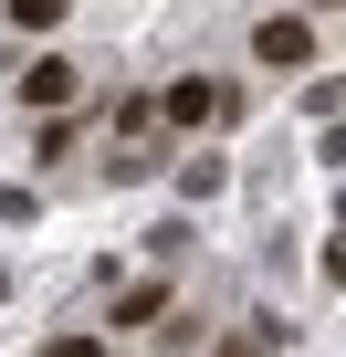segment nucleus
I'll use <instances>...</instances> for the list:
<instances>
[{"mask_svg": "<svg viewBox=\"0 0 346 357\" xmlns=\"http://www.w3.org/2000/svg\"><path fill=\"white\" fill-rule=\"evenodd\" d=\"M252 53H262L273 74H294V63H315V22H294V11H273V22L252 32Z\"/></svg>", "mask_w": 346, "mask_h": 357, "instance_id": "nucleus-1", "label": "nucleus"}, {"mask_svg": "<svg viewBox=\"0 0 346 357\" xmlns=\"http://www.w3.org/2000/svg\"><path fill=\"white\" fill-rule=\"evenodd\" d=\"M221 105H231V95H221L210 74H179V84H168V105H157V116H168V126H210Z\"/></svg>", "mask_w": 346, "mask_h": 357, "instance_id": "nucleus-2", "label": "nucleus"}, {"mask_svg": "<svg viewBox=\"0 0 346 357\" xmlns=\"http://www.w3.org/2000/svg\"><path fill=\"white\" fill-rule=\"evenodd\" d=\"M74 95H84L74 63H32V74H22V105H32V116H74Z\"/></svg>", "mask_w": 346, "mask_h": 357, "instance_id": "nucleus-3", "label": "nucleus"}, {"mask_svg": "<svg viewBox=\"0 0 346 357\" xmlns=\"http://www.w3.org/2000/svg\"><path fill=\"white\" fill-rule=\"evenodd\" d=\"M11 22H22V32H53V22H63V0H11Z\"/></svg>", "mask_w": 346, "mask_h": 357, "instance_id": "nucleus-4", "label": "nucleus"}, {"mask_svg": "<svg viewBox=\"0 0 346 357\" xmlns=\"http://www.w3.org/2000/svg\"><path fill=\"white\" fill-rule=\"evenodd\" d=\"M325 273H336V284H346V231H336V242H325Z\"/></svg>", "mask_w": 346, "mask_h": 357, "instance_id": "nucleus-5", "label": "nucleus"}, {"mask_svg": "<svg viewBox=\"0 0 346 357\" xmlns=\"http://www.w3.org/2000/svg\"><path fill=\"white\" fill-rule=\"evenodd\" d=\"M210 357H262V347H242V336H231V347H210Z\"/></svg>", "mask_w": 346, "mask_h": 357, "instance_id": "nucleus-6", "label": "nucleus"}]
</instances>
